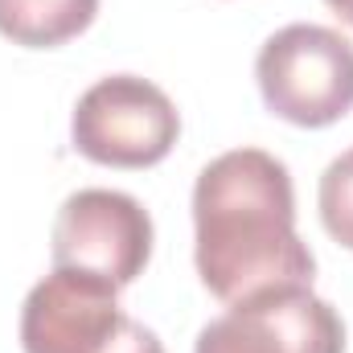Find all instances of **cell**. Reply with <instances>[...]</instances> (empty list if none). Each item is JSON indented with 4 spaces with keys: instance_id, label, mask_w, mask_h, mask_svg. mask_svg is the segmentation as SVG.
Returning <instances> with one entry per match:
<instances>
[{
    "instance_id": "obj_1",
    "label": "cell",
    "mask_w": 353,
    "mask_h": 353,
    "mask_svg": "<svg viewBox=\"0 0 353 353\" xmlns=\"http://www.w3.org/2000/svg\"><path fill=\"white\" fill-rule=\"evenodd\" d=\"M193 263L222 304L271 288H312L316 259L296 234V193L283 161L263 148H234L197 173Z\"/></svg>"
},
{
    "instance_id": "obj_2",
    "label": "cell",
    "mask_w": 353,
    "mask_h": 353,
    "mask_svg": "<svg viewBox=\"0 0 353 353\" xmlns=\"http://www.w3.org/2000/svg\"><path fill=\"white\" fill-rule=\"evenodd\" d=\"M25 353H165L161 337L119 308L107 279L54 267L21 304Z\"/></svg>"
},
{
    "instance_id": "obj_3",
    "label": "cell",
    "mask_w": 353,
    "mask_h": 353,
    "mask_svg": "<svg viewBox=\"0 0 353 353\" xmlns=\"http://www.w3.org/2000/svg\"><path fill=\"white\" fill-rule=\"evenodd\" d=\"M267 111L296 128H329L353 111V41L329 25H283L255 58Z\"/></svg>"
},
{
    "instance_id": "obj_4",
    "label": "cell",
    "mask_w": 353,
    "mask_h": 353,
    "mask_svg": "<svg viewBox=\"0 0 353 353\" xmlns=\"http://www.w3.org/2000/svg\"><path fill=\"white\" fill-rule=\"evenodd\" d=\"M181 115L173 99L140 74H107L83 90L70 119L79 157L107 169H152L173 152Z\"/></svg>"
},
{
    "instance_id": "obj_5",
    "label": "cell",
    "mask_w": 353,
    "mask_h": 353,
    "mask_svg": "<svg viewBox=\"0 0 353 353\" xmlns=\"http://www.w3.org/2000/svg\"><path fill=\"white\" fill-rule=\"evenodd\" d=\"M54 267L87 271L111 288H128L152 259V218L119 189H79L58 205L50 234Z\"/></svg>"
},
{
    "instance_id": "obj_6",
    "label": "cell",
    "mask_w": 353,
    "mask_h": 353,
    "mask_svg": "<svg viewBox=\"0 0 353 353\" xmlns=\"http://www.w3.org/2000/svg\"><path fill=\"white\" fill-rule=\"evenodd\" d=\"M193 353H345V325L312 288H271L210 321Z\"/></svg>"
},
{
    "instance_id": "obj_7",
    "label": "cell",
    "mask_w": 353,
    "mask_h": 353,
    "mask_svg": "<svg viewBox=\"0 0 353 353\" xmlns=\"http://www.w3.org/2000/svg\"><path fill=\"white\" fill-rule=\"evenodd\" d=\"M99 0H0V37L25 50H58L87 33Z\"/></svg>"
},
{
    "instance_id": "obj_8",
    "label": "cell",
    "mask_w": 353,
    "mask_h": 353,
    "mask_svg": "<svg viewBox=\"0 0 353 353\" xmlns=\"http://www.w3.org/2000/svg\"><path fill=\"white\" fill-rule=\"evenodd\" d=\"M316 205H321V222H325L329 239L353 251V148L325 169Z\"/></svg>"
},
{
    "instance_id": "obj_9",
    "label": "cell",
    "mask_w": 353,
    "mask_h": 353,
    "mask_svg": "<svg viewBox=\"0 0 353 353\" xmlns=\"http://www.w3.org/2000/svg\"><path fill=\"white\" fill-rule=\"evenodd\" d=\"M325 4H329V8L345 21V25H353V0H325Z\"/></svg>"
}]
</instances>
